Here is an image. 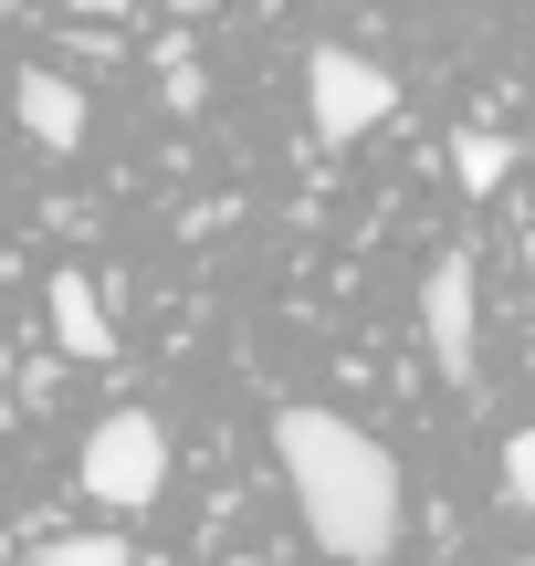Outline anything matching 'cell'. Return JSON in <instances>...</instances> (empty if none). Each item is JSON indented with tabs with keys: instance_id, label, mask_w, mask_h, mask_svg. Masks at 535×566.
Masks as SVG:
<instances>
[{
	"instance_id": "3",
	"label": "cell",
	"mask_w": 535,
	"mask_h": 566,
	"mask_svg": "<svg viewBox=\"0 0 535 566\" xmlns=\"http://www.w3.org/2000/svg\"><path fill=\"white\" fill-rule=\"evenodd\" d=\"M389 105H399L389 63L347 53V42H315V53H305V116H315V137H326V147H347V137H368V126H389Z\"/></svg>"
},
{
	"instance_id": "12",
	"label": "cell",
	"mask_w": 535,
	"mask_h": 566,
	"mask_svg": "<svg viewBox=\"0 0 535 566\" xmlns=\"http://www.w3.org/2000/svg\"><path fill=\"white\" fill-rule=\"evenodd\" d=\"M525 273H535V242H525Z\"/></svg>"
},
{
	"instance_id": "10",
	"label": "cell",
	"mask_w": 535,
	"mask_h": 566,
	"mask_svg": "<svg viewBox=\"0 0 535 566\" xmlns=\"http://www.w3.org/2000/svg\"><path fill=\"white\" fill-rule=\"evenodd\" d=\"M53 11H84V21H116L126 0H53Z\"/></svg>"
},
{
	"instance_id": "9",
	"label": "cell",
	"mask_w": 535,
	"mask_h": 566,
	"mask_svg": "<svg viewBox=\"0 0 535 566\" xmlns=\"http://www.w3.org/2000/svg\"><path fill=\"white\" fill-rule=\"evenodd\" d=\"M42 566H126V546H116V535H63Z\"/></svg>"
},
{
	"instance_id": "1",
	"label": "cell",
	"mask_w": 535,
	"mask_h": 566,
	"mask_svg": "<svg viewBox=\"0 0 535 566\" xmlns=\"http://www.w3.org/2000/svg\"><path fill=\"white\" fill-rule=\"evenodd\" d=\"M273 462H284L294 504H305V535L336 566H389L399 546V462L336 409H284L273 420Z\"/></svg>"
},
{
	"instance_id": "5",
	"label": "cell",
	"mask_w": 535,
	"mask_h": 566,
	"mask_svg": "<svg viewBox=\"0 0 535 566\" xmlns=\"http://www.w3.org/2000/svg\"><path fill=\"white\" fill-rule=\"evenodd\" d=\"M11 105H21V126H32L53 158H63V147H84V95H74L63 74H42V63H32V74L11 84Z\"/></svg>"
},
{
	"instance_id": "13",
	"label": "cell",
	"mask_w": 535,
	"mask_h": 566,
	"mask_svg": "<svg viewBox=\"0 0 535 566\" xmlns=\"http://www.w3.org/2000/svg\"><path fill=\"white\" fill-rule=\"evenodd\" d=\"M504 566H535V556H504Z\"/></svg>"
},
{
	"instance_id": "2",
	"label": "cell",
	"mask_w": 535,
	"mask_h": 566,
	"mask_svg": "<svg viewBox=\"0 0 535 566\" xmlns=\"http://www.w3.org/2000/svg\"><path fill=\"white\" fill-rule=\"evenodd\" d=\"M84 493L116 514H147L168 493V430L147 420V409H105L95 430H84Z\"/></svg>"
},
{
	"instance_id": "6",
	"label": "cell",
	"mask_w": 535,
	"mask_h": 566,
	"mask_svg": "<svg viewBox=\"0 0 535 566\" xmlns=\"http://www.w3.org/2000/svg\"><path fill=\"white\" fill-rule=\"evenodd\" d=\"M53 336H63V357H84V367L116 357V325H105V304H95L84 273H53Z\"/></svg>"
},
{
	"instance_id": "11",
	"label": "cell",
	"mask_w": 535,
	"mask_h": 566,
	"mask_svg": "<svg viewBox=\"0 0 535 566\" xmlns=\"http://www.w3.org/2000/svg\"><path fill=\"white\" fill-rule=\"evenodd\" d=\"M221 566H263V556H221Z\"/></svg>"
},
{
	"instance_id": "4",
	"label": "cell",
	"mask_w": 535,
	"mask_h": 566,
	"mask_svg": "<svg viewBox=\"0 0 535 566\" xmlns=\"http://www.w3.org/2000/svg\"><path fill=\"white\" fill-rule=\"evenodd\" d=\"M420 336H431V367L452 388H473V263L441 252L431 283H420Z\"/></svg>"
},
{
	"instance_id": "7",
	"label": "cell",
	"mask_w": 535,
	"mask_h": 566,
	"mask_svg": "<svg viewBox=\"0 0 535 566\" xmlns=\"http://www.w3.org/2000/svg\"><path fill=\"white\" fill-rule=\"evenodd\" d=\"M504 168H515V137H483V126L452 137V179L462 189H504Z\"/></svg>"
},
{
	"instance_id": "8",
	"label": "cell",
	"mask_w": 535,
	"mask_h": 566,
	"mask_svg": "<svg viewBox=\"0 0 535 566\" xmlns=\"http://www.w3.org/2000/svg\"><path fill=\"white\" fill-rule=\"evenodd\" d=\"M504 493H515V514H535V430L504 441Z\"/></svg>"
}]
</instances>
